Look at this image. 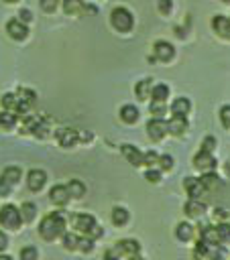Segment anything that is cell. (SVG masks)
<instances>
[{
    "mask_svg": "<svg viewBox=\"0 0 230 260\" xmlns=\"http://www.w3.org/2000/svg\"><path fill=\"white\" fill-rule=\"evenodd\" d=\"M39 234L45 240H55L59 236L65 234V217L61 211H53L49 215H45L39 223Z\"/></svg>",
    "mask_w": 230,
    "mask_h": 260,
    "instance_id": "1",
    "label": "cell"
},
{
    "mask_svg": "<svg viewBox=\"0 0 230 260\" xmlns=\"http://www.w3.org/2000/svg\"><path fill=\"white\" fill-rule=\"evenodd\" d=\"M71 225L75 228V232H79V234H83L92 240H96L104 234V230L98 225L96 217L90 215V213H73L71 215Z\"/></svg>",
    "mask_w": 230,
    "mask_h": 260,
    "instance_id": "2",
    "label": "cell"
},
{
    "mask_svg": "<svg viewBox=\"0 0 230 260\" xmlns=\"http://www.w3.org/2000/svg\"><path fill=\"white\" fill-rule=\"evenodd\" d=\"M110 24L118 30V32H128L134 24V16L126 6H116L110 12Z\"/></svg>",
    "mask_w": 230,
    "mask_h": 260,
    "instance_id": "3",
    "label": "cell"
},
{
    "mask_svg": "<svg viewBox=\"0 0 230 260\" xmlns=\"http://www.w3.org/2000/svg\"><path fill=\"white\" fill-rule=\"evenodd\" d=\"M20 221H22V215H20V209L16 205H12V203L2 205V209H0V225L10 228V230H18Z\"/></svg>",
    "mask_w": 230,
    "mask_h": 260,
    "instance_id": "4",
    "label": "cell"
},
{
    "mask_svg": "<svg viewBox=\"0 0 230 260\" xmlns=\"http://www.w3.org/2000/svg\"><path fill=\"white\" fill-rule=\"evenodd\" d=\"M16 98H18L16 114H20V116H26V112H28V110H31V106L35 104V98H37V93H35L33 89H28V87H18V91H16Z\"/></svg>",
    "mask_w": 230,
    "mask_h": 260,
    "instance_id": "5",
    "label": "cell"
},
{
    "mask_svg": "<svg viewBox=\"0 0 230 260\" xmlns=\"http://www.w3.org/2000/svg\"><path fill=\"white\" fill-rule=\"evenodd\" d=\"M167 132H169V128H167V122L163 118H151L147 122V134H149L151 140L159 142V140H163V136Z\"/></svg>",
    "mask_w": 230,
    "mask_h": 260,
    "instance_id": "6",
    "label": "cell"
},
{
    "mask_svg": "<svg viewBox=\"0 0 230 260\" xmlns=\"http://www.w3.org/2000/svg\"><path fill=\"white\" fill-rule=\"evenodd\" d=\"M6 32H8V37L14 39V41H24V39L28 37V28H26V24H24L20 18L8 20V22H6Z\"/></svg>",
    "mask_w": 230,
    "mask_h": 260,
    "instance_id": "7",
    "label": "cell"
},
{
    "mask_svg": "<svg viewBox=\"0 0 230 260\" xmlns=\"http://www.w3.org/2000/svg\"><path fill=\"white\" fill-rule=\"evenodd\" d=\"M153 53H155V59H159L163 63H167V61H171L175 57V49H173V45L169 41H155Z\"/></svg>",
    "mask_w": 230,
    "mask_h": 260,
    "instance_id": "8",
    "label": "cell"
},
{
    "mask_svg": "<svg viewBox=\"0 0 230 260\" xmlns=\"http://www.w3.org/2000/svg\"><path fill=\"white\" fill-rule=\"evenodd\" d=\"M114 250H116L120 256H126V258H130V256H136V254H140V244H138L136 240L124 238V240L116 242Z\"/></svg>",
    "mask_w": 230,
    "mask_h": 260,
    "instance_id": "9",
    "label": "cell"
},
{
    "mask_svg": "<svg viewBox=\"0 0 230 260\" xmlns=\"http://www.w3.org/2000/svg\"><path fill=\"white\" fill-rule=\"evenodd\" d=\"M63 12L65 14H83V12H98V10H96V6H90L83 0H63Z\"/></svg>",
    "mask_w": 230,
    "mask_h": 260,
    "instance_id": "10",
    "label": "cell"
},
{
    "mask_svg": "<svg viewBox=\"0 0 230 260\" xmlns=\"http://www.w3.org/2000/svg\"><path fill=\"white\" fill-rule=\"evenodd\" d=\"M193 167L208 173V171H214L216 169V158L212 156V152H206V150H199L195 156H193Z\"/></svg>",
    "mask_w": 230,
    "mask_h": 260,
    "instance_id": "11",
    "label": "cell"
},
{
    "mask_svg": "<svg viewBox=\"0 0 230 260\" xmlns=\"http://www.w3.org/2000/svg\"><path fill=\"white\" fill-rule=\"evenodd\" d=\"M45 183H47V173H45V171H41V169L28 171V175H26V185H28L31 191H41V189L45 187Z\"/></svg>",
    "mask_w": 230,
    "mask_h": 260,
    "instance_id": "12",
    "label": "cell"
},
{
    "mask_svg": "<svg viewBox=\"0 0 230 260\" xmlns=\"http://www.w3.org/2000/svg\"><path fill=\"white\" fill-rule=\"evenodd\" d=\"M183 187H185V191H187V195L191 199H197L204 191H208L206 185L202 183V179H195V177H185L183 179Z\"/></svg>",
    "mask_w": 230,
    "mask_h": 260,
    "instance_id": "13",
    "label": "cell"
},
{
    "mask_svg": "<svg viewBox=\"0 0 230 260\" xmlns=\"http://www.w3.org/2000/svg\"><path fill=\"white\" fill-rule=\"evenodd\" d=\"M69 197H71V195H69L67 185H53L51 191H49V199H51L55 205H67Z\"/></svg>",
    "mask_w": 230,
    "mask_h": 260,
    "instance_id": "14",
    "label": "cell"
},
{
    "mask_svg": "<svg viewBox=\"0 0 230 260\" xmlns=\"http://www.w3.org/2000/svg\"><path fill=\"white\" fill-rule=\"evenodd\" d=\"M55 136H57L59 144L65 146V148L73 146V144L79 140V134H77V130H73V128H61V130L55 132Z\"/></svg>",
    "mask_w": 230,
    "mask_h": 260,
    "instance_id": "15",
    "label": "cell"
},
{
    "mask_svg": "<svg viewBox=\"0 0 230 260\" xmlns=\"http://www.w3.org/2000/svg\"><path fill=\"white\" fill-rule=\"evenodd\" d=\"M120 152H122V156H124L130 165H134V167L142 165V154H145V152H140L134 144H122V146H120Z\"/></svg>",
    "mask_w": 230,
    "mask_h": 260,
    "instance_id": "16",
    "label": "cell"
},
{
    "mask_svg": "<svg viewBox=\"0 0 230 260\" xmlns=\"http://www.w3.org/2000/svg\"><path fill=\"white\" fill-rule=\"evenodd\" d=\"M199 240L206 242L208 246H218L220 244L218 225H204V228H199Z\"/></svg>",
    "mask_w": 230,
    "mask_h": 260,
    "instance_id": "17",
    "label": "cell"
},
{
    "mask_svg": "<svg viewBox=\"0 0 230 260\" xmlns=\"http://www.w3.org/2000/svg\"><path fill=\"white\" fill-rule=\"evenodd\" d=\"M212 28L220 35V37H226L228 39V32H230V18L224 16V14H216L212 18Z\"/></svg>",
    "mask_w": 230,
    "mask_h": 260,
    "instance_id": "18",
    "label": "cell"
},
{
    "mask_svg": "<svg viewBox=\"0 0 230 260\" xmlns=\"http://www.w3.org/2000/svg\"><path fill=\"white\" fill-rule=\"evenodd\" d=\"M167 128H169V134L181 136V134L187 130V118H185V116H173V118L167 122Z\"/></svg>",
    "mask_w": 230,
    "mask_h": 260,
    "instance_id": "19",
    "label": "cell"
},
{
    "mask_svg": "<svg viewBox=\"0 0 230 260\" xmlns=\"http://www.w3.org/2000/svg\"><path fill=\"white\" fill-rule=\"evenodd\" d=\"M183 211H185V215H189V217H202L204 211H206V205H204L199 199H189V201L183 205Z\"/></svg>",
    "mask_w": 230,
    "mask_h": 260,
    "instance_id": "20",
    "label": "cell"
},
{
    "mask_svg": "<svg viewBox=\"0 0 230 260\" xmlns=\"http://www.w3.org/2000/svg\"><path fill=\"white\" fill-rule=\"evenodd\" d=\"M151 91H153V79H140V81H136V85H134V93H136V98L138 100H147V98H151Z\"/></svg>",
    "mask_w": 230,
    "mask_h": 260,
    "instance_id": "21",
    "label": "cell"
},
{
    "mask_svg": "<svg viewBox=\"0 0 230 260\" xmlns=\"http://www.w3.org/2000/svg\"><path fill=\"white\" fill-rule=\"evenodd\" d=\"M191 110V102L187 98H175L171 104V114L173 116H185Z\"/></svg>",
    "mask_w": 230,
    "mask_h": 260,
    "instance_id": "22",
    "label": "cell"
},
{
    "mask_svg": "<svg viewBox=\"0 0 230 260\" xmlns=\"http://www.w3.org/2000/svg\"><path fill=\"white\" fill-rule=\"evenodd\" d=\"M120 120L126 122V124H134L138 120V108L132 106V104H124L120 108Z\"/></svg>",
    "mask_w": 230,
    "mask_h": 260,
    "instance_id": "23",
    "label": "cell"
},
{
    "mask_svg": "<svg viewBox=\"0 0 230 260\" xmlns=\"http://www.w3.org/2000/svg\"><path fill=\"white\" fill-rule=\"evenodd\" d=\"M175 236H177V240H181V242H189V240L193 238V225L187 223V221H179L177 228H175Z\"/></svg>",
    "mask_w": 230,
    "mask_h": 260,
    "instance_id": "24",
    "label": "cell"
},
{
    "mask_svg": "<svg viewBox=\"0 0 230 260\" xmlns=\"http://www.w3.org/2000/svg\"><path fill=\"white\" fill-rule=\"evenodd\" d=\"M16 122H18V116L14 112H10V110H2L0 112V128L12 130L16 126Z\"/></svg>",
    "mask_w": 230,
    "mask_h": 260,
    "instance_id": "25",
    "label": "cell"
},
{
    "mask_svg": "<svg viewBox=\"0 0 230 260\" xmlns=\"http://www.w3.org/2000/svg\"><path fill=\"white\" fill-rule=\"evenodd\" d=\"M202 183L206 185V189H218V187H222V185H224V181H222L214 171L204 173V175H202Z\"/></svg>",
    "mask_w": 230,
    "mask_h": 260,
    "instance_id": "26",
    "label": "cell"
},
{
    "mask_svg": "<svg viewBox=\"0 0 230 260\" xmlns=\"http://www.w3.org/2000/svg\"><path fill=\"white\" fill-rule=\"evenodd\" d=\"M112 223L114 225H126L128 223V211H126V207H120V205H116L114 209H112Z\"/></svg>",
    "mask_w": 230,
    "mask_h": 260,
    "instance_id": "27",
    "label": "cell"
},
{
    "mask_svg": "<svg viewBox=\"0 0 230 260\" xmlns=\"http://www.w3.org/2000/svg\"><path fill=\"white\" fill-rule=\"evenodd\" d=\"M151 98H153V102H165V100L169 98V85H165V83H157V85H153Z\"/></svg>",
    "mask_w": 230,
    "mask_h": 260,
    "instance_id": "28",
    "label": "cell"
},
{
    "mask_svg": "<svg viewBox=\"0 0 230 260\" xmlns=\"http://www.w3.org/2000/svg\"><path fill=\"white\" fill-rule=\"evenodd\" d=\"M67 189H69V195L75 197V199H79V197L85 195V185H83L81 181H77V179H71V181L67 183Z\"/></svg>",
    "mask_w": 230,
    "mask_h": 260,
    "instance_id": "29",
    "label": "cell"
},
{
    "mask_svg": "<svg viewBox=\"0 0 230 260\" xmlns=\"http://www.w3.org/2000/svg\"><path fill=\"white\" fill-rule=\"evenodd\" d=\"M20 215H22V221H33L35 215H37V205L31 203V201L22 203V207H20Z\"/></svg>",
    "mask_w": 230,
    "mask_h": 260,
    "instance_id": "30",
    "label": "cell"
},
{
    "mask_svg": "<svg viewBox=\"0 0 230 260\" xmlns=\"http://www.w3.org/2000/svg\"><path fill=\"white\" fill-rule=\"evenodd\" d=\"M210 248H212V246H208L206 242L199 240V242L195 244V248H193V258H195V260H208V256H210Z\"/></svg>",
    "mask_w": 230,
    "mask_h": 260,
    "instance_id": "31",
    "label": "cell"
},
{
    "mask_svg": "<svg viewBox=\"0 0 230 260\" xmlns=\"http://www.w3.org/2000/svg\"><path fill=\"white\" fill-rule=\"evenodd\" d=\"M0 104H2V108L4 110H14L16 112V106H18V98H16V93H4L2 98H0Z\"/></svg>",
    "mask_w": 230,
    "mask_h": 260,
    "instance_id": "32",
    "label": "cell"
},
{
    "mask_svg": "<svg viewBox=\"0 0 230 260\" xmlns=\"http://www.w3.org/2000/svg\"><path fill=\"white\" fill-rule=\"evenodd\" d=\"M61 238H63V248L65 250H77L79 248V240L81 238L77 234H63Z\"/></svg>",
    "mask_w": 230,
    "mask_h": 260,
    "instance_id": "33",
    "label": "cell"
},
{
    "mask_svg": "<svg viewBox=\"0 0 230 260\" xmlns=\"http://www.w3.org/2000/svg\"><path fill=\"white\" fill-rule=\"evenodd\" d=\"M2 177H4L6 181H10L12 185H16V183L20 181V169H18V167H6V169L2 171Z\"/></svg>",
    "mask_w": 230,
    "mask_h": 260,
    "instance_id": "34",
    "label": "cell"
},
{
    "mask_svg": "<svg viewBox=\"0 0 230 260\" xmlns=\"http://www.w3.org/2000/svg\"><path fill=\"white\" fill-rule=\"evenodd\" d=\"M33 134L37 136V138H47V134H49V126H47V120H37V124L33 126Z\"/></svg>",
    "mask_w": 230,
    "mask_h": 260,
    "instance_id": "35",
    "label": "cell"
},
{
    "mask_svg": "<svg viewBox=\"0 0 230 260\" xmlns=\"http://www.w3.org/2000/svg\"><path fill=\"white\" fill-rule=\"evenodd\" d=\"M18 256H20V260H37V258H39L35 246H24V248H20Z\"/></svg>",
    "mask_w": 230,
    "mask_h": 260,
    "instance_id": "36",
    "label": "cell"
},
{
    "mask_svg": "<svg viewBox=\"0 0 230 260\" xmlns=\"http://www.w3.org/2000/svg\"><path fill=\"white\" fill-rule=\"evenodd\" d=\"M149 110H151L153 118H163V114L167 112V108H165V102H151Z\"/></svg>",
    "mask_w": 230,
    "mask_h": 260,
    "instance_id": "37",
    "label": "cell"
},
{
    "mask_svg": "<svg viewBox=\"0 0 230 260\" xmlns=\"http://www.w3.org/2000/svg\"><path fill=\"white\" fill-rule=\"evenodd\" d=\"M218 234H220V244H228L230 242V223H220Z\"/></svg>",
    "mask_w": 230,
    "mask_h": 260,
    "instance_id": "38",
    "label": "cell"
},
{
    "mask_svg": "<svg viewBox=\"0 0 230 260\" xmlns=\"http://www.w3.org/2000/svg\"><path fill=\"white\" fill-rule=\"evenodd\" d=\"M224 258H226V252H224V248H222L220 244L210 248V256H208V260H224Z\"/></svg>",
    "mask_w": 230,
    "mask_h": 260,
    "instance_id": "39",
    "label": "cell"
},
{
    "mask_svg": "<svg viewBox=\"0 0 230 260\" xmlns=\"http://www.w3.org/2000/svg\"><path fill=\"white\" fill-rule=\"evenodd\" d=\"M159 156H161V154H157L155 150H147V152L142 154V165H147V167H153L155 162H159Z\"/></svg>",
    "mask_w": 230,
    "mask_h": 260,
    "instance_id": "40",
    "label": "cell"
},
{
    "mask_svg": "<svg viewBox=\"0 0 230 260\" xmlns=\"http://www.w3.org/2000/svg\"><path fill=\"white\" fill-rule=\"evenodd\" d=\"M220 122L224 128H230V104L220 108Z\"/></svg>",
    "mask_w": 230,
    "mask_h": 260,
    "instance_id": "41",
    "label": "cell"
},
{
    "mask_svg": "<svg viewBox=\"0 0 230 260\" xmlns=\"http://www.w3.org/2000/svg\"><path fill=\"white\" fill-rule=\"evenodd\" d=\"M159 167L163 171H171L173 169V156L171 154H161L159 156Z\"/></svg>",
    "mask_w": 230,
    "mask_h": 260,
    "instance_id": "42",
    "label": "cell"
},
{
    "mask_svg": "<svg viewBox=\"0 0 230 260\" xmlns=\"http://www.w3.org/2000/svg\"><path fill=\"white\" fill-rule=\"evenodd\" d=\"M157 8L161 14H169L173 10V0H157Z\"/></svg>",
    "mask_w": 230,
    "mask_h": 260,
    "instance_id": "43",
    "label": "cell"
},
{
    "mask_svg": "<svg viewBox=\"0 0 230 260\" xmlns=\"http://www.w3.org/2000/svg\"><path fill=\"white\" fill-rule=\"evenodd\" d=\"M216 148V138L210 134V136H206L204 140H202V150H206V152H212Z\"/></svg>",
    "mask_w": 230,
    "mask_h": 260,
    "instance_id": "44",
    "label": "cell"
},
{
    "mask_svg": "<svg viewBox=\"0 0 230 260\" xmlns=\"http://www.w3.org/2000/svg\"><path fill=\"white\" fill-rule=\"evenodd\" d=\"M12 187H14V185H12L10 181H6V179H4L2 175H0V195H2V197H6V195H10V191H12Z\"/></svg>",
    "mask_w": 230,
    "mask_h": 260,
    "instance_id": "45",
    "label": "cell"
},
{
    "mask_svg": "<svg viewBox=\"0 0 230 260\" xmlns=\"http://www.w3.org/2000/svg\"><path fill=\"white\" fill-rule=\"evenodd\" d=\"M39 4H41V8H43L45 12H55L59 0H39Z\"/></svg>",
    "mask_w": 230,
    "mask_h": 260,
    "instance_id": "46",
    "label": "cell"
},
{
    "mask_svg": "<svg viewBox=\"0 0 230 260\" xmlns=\"http://www.w3.org/2000/svg\"><path fill=\"white\" fill-rule=\"evenodd\" d=\"M145 179H147L149 183H159V181H161V173H159L157 169H149V171L145 173Z\"/></svg>",
    "mask_w": 230,
    "mask_h": 260,
    "instance_id": "47",
    "label": "cell"
},
{
    "mask_svg": "<svg viewBox=\"0 0 230 260\" xmlns=\"http://www.w3.org/2000/svg\"><path fill=\"white\" fill-rule=\"evenodd\" d=\"M92 248H94V240L88 238V236H83V238L79 240V250H81V252H92Z\"/></svg>",
    "mask_w": 230,
    "mask_h": 260,
    "instance_id": "48",
    "label": "cell"
},
{
    "mask_svg": "<svg viewBox=\"0 0 230 260\" xmlns=\"http://www.w3.org/2000/svg\"><path fill=\"white\" fill-rule=\"evenodd\" d=\"M18 18H20L22 22H28V20H33V12H31L28 8H22V10L18 12Z\"/></svg>",
    "mask_w": 230,
    "mask_h": 260,
    "instance_id": "49",
    "label": "cell"
},
{
    "mask_svg": "<svg viewBox=\"0 0 230 260\" xmlns=\"http://www.w3.org/2000/svg\"><path fill=\"white\" fill-rule=\"evenodd\" d=\"M104 260H120V254L114 248H110V250L104 252Z\"/></svg>",
    "mask_w": 230,
    "mask_h": 260,
    "instance_id": "50",
    "label": "cell"
},
{
    "mask_svg": "<svg viewBox=\"0 0 230 260\" xmlns=\"http://www.w3.org/2000/svg\"><path fill=\"white\" fill-rule=\"evenodd\" d=\"M214 215H216V217H220V219H224V217H228V211H226L224 207H216Z\"/></svg>",
    "mask_w": 230,
    "mask_h": 260,
    "instance_id": "51",
    "label": "cell"
},
{
    "mask_svg": "<svg viewBox=\"0 0 230 260\" xmlns=\"http://www.w3.org/2000/svg\"><path fill=\"white\" fill-rule=\"evenodd\" d=\"M6 246H8V238H6V234H4V232H0V252H2V250H6Z\"/></svg>",
    "mask_w": 230,
    "mask_h": 260,
    "instance_id": "52",
    "label": "cell"
},
{
    "mask_svg": "<svg viewBox=\"0 0 230 260\" xmlns=\"http://www.w3.org/2000/svg\"><path fill=\"white\" fill-rule=\"evenodd\" d=\"M128 260H145V258H142V256H140V254H136V256H130V258H128Z\"/></svg>",
    "mask_w": 230,
    "mask_h": 260,
    "instance_id": "53",
    "label": "cell"
},
{
    "mask_svg": "<svg viewBox=\"0 0 230 260\" xmlns=\"http://www.w3.org/2000/svg\"><path fill=\"white\" fill-rule=\"evenodd\" d=\"M0 260H12L10 256H6V254H0Z\"/></svg>",
    "mask_w": 230,
    "mask_h": 260,
    "instance_id": "54",
    "label": "cell"
},
{
    "mask_svg": "<svg viewBox=\"0 0 230 260\" xmlns=\"http://www.w3.org/2000/svg\"><path fill=\"white\" fill-rule=\"evenodd\" d=\"M4 2H10V4H12V2H16V0H4Z\"/></svg>",
    "mask_w": 230,
    "mask_h": 260,
    "instance_id": "55",
    "label": "cell"
},
{
    "mask_svg": "<svg viewBox=\"0 0 230 260\" xmlns=\"http://www.w3.org/2000/svg\"><path fill=\"white\" fill-rule=\"evenodd\" d=\"M222 2H226V4H230V0H222Z\"/></svg>",
    "mask_w": 230,
    "mask_h": 260,
    "instance_id": "56",
    "label": "cell"
},
{
    "mask_svg": "<svg viewBox=\"0 0 230 260\" xmlns=\"http://www.w3.org/2000/svg\"><path fill=\"white\" fill-rule=\"evenodd\" d=\"M228 39H230V32H228Z\"/></svg>",
    "mask_w": 230,
    "mask_h": 260,
    "instance_id": "57",
    "label": "cell"
}]
</instances>
